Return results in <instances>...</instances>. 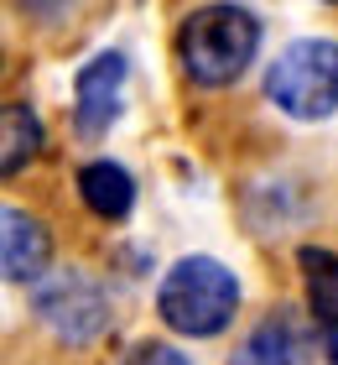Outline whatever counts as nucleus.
Here are the masks:
<instances>
[{"label": "nucleus", "mask_w": 338, "mask_h": 365, "mask_svg": "<svg viewBox=\"0 0 338 365\" xmlns=\"http://www.w3.org/2000/svg\"><path fill=\"white\" fill-rule=\"evenodd\" d=\"M177 53L193 84L224 89L234 84L260 53V21L245 6H198L177 31Z\"/></svg>", "instance_id": "f257e3e1"}, {"label": "nucleus", "mask_w": 338, "mask_h": 365, "mask_svg": "<svg viewBox=\"0 0 338 365\" xmlns=\"http://www.w3.org/2000/svg\"><path fill=\"white\" fill-rule=\"evenodd\" d=\"M234 308H240V282L224 261L213 256H182L167 267L162 287H157V313L167 329L188 339H213L224 334Z\"/></svg>", "instance_id": "f03ea898"}, {"label": "nucleus", "mask_w": 338, "mask_h": 365, "mask_svg": "<svg viewBox=\"0 0 338 365\" xmlns=\"http://www.w3.org/2000/svg\"><path fill=\"white\" fill-rule=\"evenodd\" d=\"M265 94L292 120H328L338 110V42L302 37L281 47L276 63L265 68Z\"/></svg>", "instance_id": "7ed1b4c3"}, {"label": "nucleus", "mask_w": 338, "mask_h": 365, "mask_svg": "<svg viewBox=\"0 0 338 365\" xmlns=\"http://www.w3.org/2000/svg\"><path fill=\"white\" fill-rule=\"evenodd\" d=\"M31 303H37V319L53 329L63 344H89L99 329L110 324V297H105V287H99L89 272H78V267L47 277Z\"/></svg>", "instance_id": "20e7f679"}, {"label": "nucleus", "mask_w": 338, "mask_h": 365, "mask_svg": "<svg viewBox=\"0 0 338 365\" xmlns=\"http://www.w3.org/2000/svg\"><path fill=\"white\" fill-rule=\"evenodd\" d=\"M120 84H125V58L120 53H94L73 78V120L83 136H105L120 115Z\"/></svg>", "instance_id": "39448f33"}, {"label": "nucleus", "mask_w": 338, "mask_h": 365, "mask_svg": "<svg viewBox=\"0 0 338 365\" xmlns=\"http://www.w3.org/2000/svg\"><path fill=\"white\" fill-rule=\"evenodd\" d=\"M47 261H53V240H47L42 220H31L21 209L0 214V267H6V277L11 282H37L42 287Z\"/></svg>", "instance_id": "423d86ee"}, {"label": "nucleus", "mask_w": 338, "mask_h": 365, "mask_svg": "<svg viewBox=\"0 0 338 365\" xmlns=\"http://www.w3.org/2000/svg\"><path fill=\"white\" fill-rule=\"evenodd\" d=\"M297 267H302V282H307V308L328 339V355L338 360V256L328 245H302Z\"/></svg>", "instance_id": "0eeeda50"}, {"label": "nucleus", "mask_w": 338, "mask_h": 365, "mask_svg": "<svg viewBox=\"0 0 338 365\" xmlns=\"http://www.w3.org/2000/svg\"><path fill=\"white\" fill-rule=\"evenodd\" d=\"M78 198L89 204L99 220H125L130 204H135V182L120 162H89V168H78Z\"/></svg>", "instance_id": "6e6552de"}, {"label": "nucleus", "mask_w": 338, "mask_h": 365, "mask_svg": "<svg viewBox=\"0 0 338 365\" xmlns=\"http://www.w3.org/2000/svg\"><path fill=\"white\" fill-rule=\"evenodd\" d=\"M0 146H6V152H0V173L6 178H16L42 152V120L21 105V99H11V105L0 110Z\"/></svg>", "instance_id": "1a4fd4ad"}, {"label": "nucleus", "mask_w": 338, "mask_h": 365, "mask_svg": "<svg viewBox=\"0 0 338 365\" xmlns=\"http://www.w3.org/2000/svg\"><path fill=\"white\" fill-rule=\"evenodd\" d=\"M292 319L286 313H270V319H260L255 329H250V339L240 344V355H234L229 365H292Z\"/></svg>", "instance_id": "9d476101"}, {"label": "nucleus", "mask_w": 338, "mask_h": 365, "mask_svg": "<svg viewBox=\"0 0 338 365\" xmlns=\"http://www.w3.org/2000/svg\"><path fill=\"white\" fill-rule=\"evenodd\" d=\"M120 365H188V355H182V350H172V344L146 339V344H135V350H130Z\"/></svg>", "instance_id": "9b49d317"}]
</instances>
